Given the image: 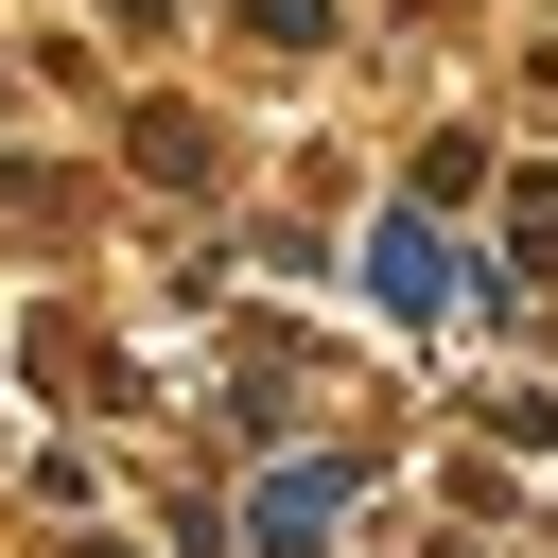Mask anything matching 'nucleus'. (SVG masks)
<instances>
[{
	"mask_svg": "<svg viewBox=\"0 0 558 558\" xmlns=\"http://www.w3.org/2000/svg\"><path fill=\"white\" fill-rule=\"evenodd\" d=\"M453 296V262H436V227H384V314H436Z\"/></svg>",
	"mask_w": 558,
	"mask_h": 558,
	"instance_id": "obj_1",
	"label": "nucleus"
}]
</instances>
